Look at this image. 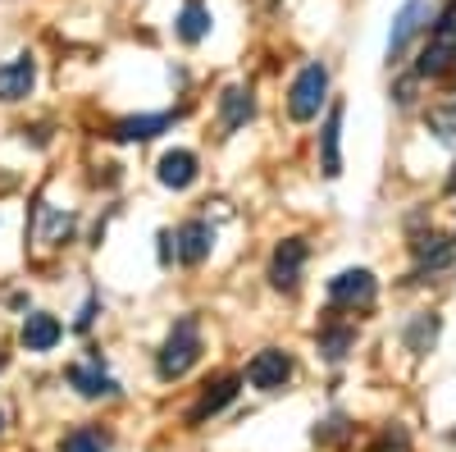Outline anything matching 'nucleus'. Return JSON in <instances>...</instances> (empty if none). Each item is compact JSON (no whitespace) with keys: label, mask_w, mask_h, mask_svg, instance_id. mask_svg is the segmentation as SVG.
<instances>
[{"label":"nucleus","mask_w":456,"mask_h":452,"mask_svg":"<svg viewBox=\"0 0 456 452\" xmlns=\"http://www.w3.org/2000/svg\"><path fill=\"white\" fill-rule=\"evenodd\" d=\"M456 69V0H447L438 23L429 28V42L415 60V78H443Z\"/></svg>","instance_id":"1"},{"label":"nucleus","mask_w":456,"mask_h":452,"mask_svg":"<svg viewBox=\"0 0 456 452\" xmlns=\"http://www.w3.org/2000/svg\"><path fill=\"white\" fill-rule=\"evenodd\" d=\"M197 357H201V329H197L192 316H183L174 325V333L165 338V348H160V361H156L160 380H183V374L197 366Z\"/></svg>","instance_id":"2"},{"label":"nucleus","mask_w":456,"mask_h":452,"mask_svg":"<svg viewBox=\"0 0 456 452\" xmlns=\"http://www.w3.org/2000/svg\"><path fill=\"white\" fill-rule=\"evenodd\" d=\"M329 101V69L324 64H306L292 78V92H288V115L297 124H306L320 115V105Z\"/></svg>","instance_id":"3"},{"label":"nucleus","mask_w":456,"mask_h":452,"mask_svg":"<svg viewBox=\"0 0 456 452\" xmlns=\"http://www.w3.org/2000/svg\"><path fill=\"white\" fill-rule=\"evenodd\" d=\"M288 380H292V357H288V352H279V348L256 352V357H251V366H247V384H251V389H260V393H274V389H283Z\"/></svg>","instance_id":"4"},{"label":"nucleus","mask_w":456,"mask_h":452,"mask_svg":"<svg viewBox=\"0 0 456 452\" xmlns=\"http://www.w3.org/2000/svg\"><path fill=\"white\" fill-rule=\"evenodd\" d=\"M374 292H379V284H374L370 270H342V275L329 279V297L338 307H370Z\"/></svg>","instance_id":"5"},{"label":"nucleus","mask_w":456,"mask_h":452,"mask_svg":"<svg viewBox=\"0 0 456 452\" xmlns=\"http://www.w3.org/2000/svg\"><path fill=\"white\" fill-rule=\"evenodd\" d=\"M210 247H215V229L206 219H192V224H183V229L174 234V251H178L183 266H201V260L210 256Z\"/></svg>","instance_id":"6"},{"label":"nucleus","mask_w":456,"mask_h":452,"mask_svg":"<svg viewBox=\"0 0 456 452\" xmlns=\"http://www.w3.org/2000/svg\"><path fill=\"white\" fill-rule=\"evenodd\" d=\"M301 266H306V242H301V238L279 242V251H274V260H270V284H274V288H297Z\"/></svg>","instance_id":"7"},{"label":"nucleus","mask_w":456,"mask_h":452,"mask_svg":"<svg viewBox=\"0 0 456 452\" xmlns=\"http://www.w3.org/2000/svg\"><path fill=\"white\" fill-rule=\"evenodd\" d=\"M37 83V60L32 55H14L10 64H0V101H23Z\"/></svg>","instance_id":"8"},{"label":"nucleus","mask_w":456,"mask_h":452,"mask_svg":"<svg viewBox=\"0 0 456 452\" xmlns=\"http://www.w3.org/2000/svg\"><path fill=\"white\" fill-rule=\"evenodd\" d=\"M452 260H456V238H447V234L415 242V270L420 275H438V270L452 266Z\"/></svg>","instance_id":"9"},{"label":"nucleus","mask_w":456,"mask_h":452,"mask_svg":"<svg viewBox=\"0 0 456 452\" xmlns=\"http://www.w3.org/2000/svg\"><path fill=\"white\" fill-rule=\"evenodd\" d=\"M60 338H64V325L55 316H46V311H32L23 320V348L28 352H51Z\"/></svg>","instance_id":"10"},{"label":"nucleus","mask_w":456,"mask_h":452,"mask_svg":"<svg viewBox=\"0 0 456 452\" xmlns=\"http://www.w3.org/2000/svg\"><path fill=\"white\" fill-rule=\"evenodd\" d=\"M420 19H425V0H406L393 19V32H388V60H397L406 51V42L420 32Z\"/></svg>","instance_id":"11"},{"label":"nucleus","mask_w":456,"mask_h":452,"mask_svg":"<svg viewBox=\"0 0 456 452\" xmlns=\"http://www.w3.org/2000/svg\"><path fill=\"white\" fill-rule=\"evenodd\" d=\"M160 183L174 187V193L192 187L197 183V156H192V151H165V156H160Z\"/></svg>","instance_id":"12"},{"label":"nucleus","mask_w":456,"mask_h":452,"mask_svg":"<svg viewBox=\"0 0 456 452\" xmlns=\"http://www.w3.org/2000/svg\"><path fill=\"white\" fill-rule=\"evenodd\" d=\"M69 384L78 389L83 398H114V393H119V384H114L110 374L101 370V361H87V366H73V370H69Z\"/></svg>","instance_id":"13"},{"label":"nucleus","mask_w":456,"mask_h":452,"mask_svg":"<svg viewBox=\"0 0 456 452\" xmlns=\"http://www.w3.org/2000/svg\"><path fill=\"white\" fill-rule=\"evenodd\" d=\"M174 32L183 37L187 46H197L201 37L210 32V10L201 5V0H187V5L178 10V19H174Z\"/></svg>","instance_id":"14"},{"label":"nucleus","mask_w":456,"mask_h":452,"mask_svg":"<svg viewBox=\"0 0 456 452\" xmlns=\"http://www.w3.org/2000/svg\"><path fill=\"white\" fill-rule=\"evenodd\" d=\"M174 124V115H137V119H124V124H114V142H146V137H156Z\"/></svg>","instance_id":"15"},{"label":"nucleus","mask_w":456,"mask_h":452,"mask_svg":"<svg viewBox=\"0 0 456 452\" xmlns=\"http://www.w3.org/2000/svg\"><path fill=\"white\" fill-rule=\"evenodd\" d=\"M233 398H238V380L228 374V380H219L215 389H206V393H201V402L192 407V425H201L206 416H219V411H224L228 402H233Z\"/></svg>","instance_id":"16"},{"label":"nucleus","mask_w":456,"mask_h":452,"mask_svg":"<svg viewBox=\"0 0 456 452\" xmlns=\"http://www.w3.org/2000/svg\"><path fill=\"white\" fill-rule=\"evenodd\" d=\"M219 110H224V128H242V124L256 115V101H251L247 87H228V92L219 96Z\"/></svg>","instance_id":"17"},{"label":"nucleus","mask_w":456,"mask_h":452,"mask_svg":"<svg viewBox=\"0 0 456 452\" xmlns=\"http://www.w3.org/2000/svg\"><path fill=\"white\" fill-rule=\"evenodd\" d=\"M338 133H342V101L329 110V119H324V133H320V146H324V174L338 178L342 174V156H338Z\"/></svg>","instance_id":"18"},{"label":"nucleus","mask_w":456,"mask_h":452,"mask_svg":"<svg viewBox=\"0 0 456 452\" xmlns=\"http://www.w3.org/2000/svg\"><path fill=\"white\" fill-rule=\"evenodd\" d=\"M352 348H356V329H347V325H342V329H324V333H320V352H324L329 361H342Z\"/></svg>","instance_id":"19"},{"label":"nucleus","mask_w":456,"mask_h":452,"mask_svg":"<svg viewBox=\"0 0 456 452\" xmlns=\"http://www.w3.org/2000/svg\"><path fill=\"white\" fill-rule=\"evenodd\" d=\"M60 452H110V439L101 430H73V434H64Z\"/></svg>","instance_id":"20"},{"label":"nucleus","mask_w":456,"mask_h":452,"mask_svg":"<svg viewBox=\"0 0 456 452\" xmlns=\"http://www.w3.org/2000/svg\"><path fill=\"white\" fill-rule=\"evenodd\" d=\"M434 333H438V320H434V316H415V325L406 329V343H411V352H429Z\"/></svg>","instance_id":"21"},{"label":"nucleus","mask_w":456,"mask_h":452,"mask_svg":"<svg viewBox=\"0 0 456 452\" xmlns=\"http://www.w3.org/2000/svg\"><path fill=\"white\" fill-rule=\"evenodd\" d=\"M429 124H434L438 142H447V146H452V137H456V105L447 101L443 110H434V115H429Z\"/></svg>","instance_id":"22"},{"label":"nucleus","mask_w":456,"mask_h":452,"mask_svg":"<svg viewBox=\"0 0 456 452\" xmlns=\"http://www.w3.org/2000/svg\"><path fill=\"white\" fill-rule=\"evenodd\" d=\"M0 370H5V357H0Z\"/></svg>","instance_id":"23"},{"label":"nucleus","mask_w":456,"mask_h":452,"mask_svg":"<svg viewBox=\"0 0 456 452\" xmlns=\"http://www.w3.org/2000/svg\"><path fill=\"white\" fill-rule=\"evenodd\" d=\"M0 421H5V416H0Z\"/></svg>","instance_id":"24"}]
</instances>
